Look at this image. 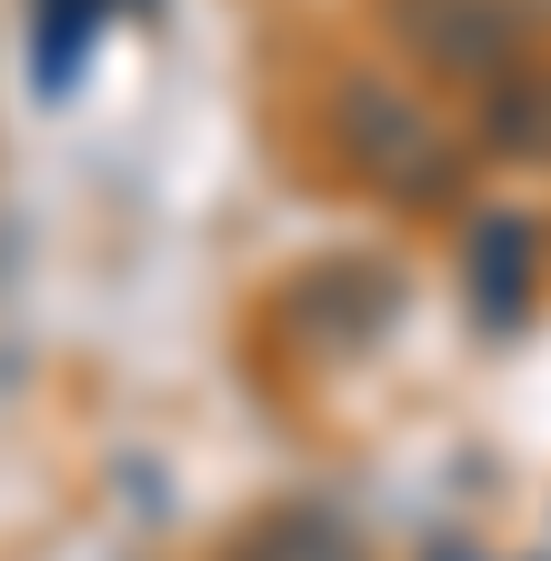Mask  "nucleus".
Listing matches in <instances>:
<instances>
[{
	"label": "nucleus",
	"mask_w": 551,
	"mask_h": 561,
	"mask_svg": "<svg viewBox=\"0 0 551 561\" xmlns=\"http://www.w3.org/2000/svg\"><path fill=\"white\" fill-rule=\"evenodd\" d=\"M531 11H541V21H551V0H531Z\"/></svg>",
	"instance_id": "nucleus-5"
},
{
	"label": "nucleus",
	"mask_w": 551,
	"mask_h": 561,
	"mask_svg": "<svg viewBox=\"0 0 551 561\" xmlns=\"http://www.w3.org/2000/svg\"><path fill=\"white\" fill-rule=\"evenodd\" d=\"M391 21L432 70H461V81H492L502 50H512L502 0H391Z\"/></svg>",
	"instance_id": "nucleus-2"
},
{
	"label": "nucleus",
	"mask_w": 551,
	"mask_h": 561,
	"mask_svg": "<svg viewBox=\"0 0 551 561\" xmlns=\"http://www.w3.org/2000/svg\"><path fill=\"white\" fill-rule=\"evenodd\" d=\"M331 130H341V161H352L371 191H391V201H441V191L461 181V140H451V121H441L422 91L381 81V70L341 81Z\"/></svg>",
	"instance_id": "nucleus-1"
},
{
	"label": "nucleus",
	"mask_w": 551,
	"mask_h": 561,
	"mask_svg": "<svg viewBox=\"0 0 551 561\" xmlns=\"http://www.w3.org/2000/svg\"><path fill=\"white\" fill-rule=\"evenodd\" d=\"M241 561H361V541H352V522H331V512H271L241 541Z\"/></svg>",
	"instance_id": "nucleus-3"
},
{
	"label": "nucleus",
	"mask_w": 551,
	"mask_h": 561,
	"mask_svg": "<svg viewBox=\"0 0 551 561\" xmlns=\"http://www.w3.org/2000/svg\"><path fill=\"white\" fill-rule=\"evenodd\" d=\"M492 140L521 161H551V70H512L492 91Z\"/></svg>",
	"instance_id": "nucleus-4"
}]
</instances>
